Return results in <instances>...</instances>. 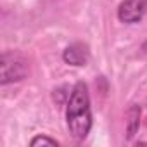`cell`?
<instances>
[{
    "instance_id": "cell-1",
    "label": "cell",
    "mask_w": 147,
    "mask_h": 147,
    "mask_svg": "<svg viewBox=\"0 0 147 147\" xmlns=\"http://www.w3.org/2000/svg\"><path fill=\"white\" fill-rule=\"evenodd\" d=\"M66 123L69 133L76 140H83L92 128L90 95L83 82H78L69 95L67 107H66Z\"/></svg>"
},
{
    "instance_id": "cell-2",
    "label": "cell",
    "mask_w": 147,
    "mask_h": 147,
    "mask_svg": "<svg viewBox=\"0 0 147 147\" xmlns=\"http://www.w3.org/2000/svg\"><path fill=\"white\" fill-rule=\"evenodd\" d=\"M2 85L12 83V82H21L28 75V62L21 54L16 52H4L2 54Z\"/></svg>"
},
{
    "instance_id": "cell-3",
    "label": "cell",
    "mask_w": 147,
    "mask_h": 147,
    "mask_svg": "<svg viewBox=\"0 0 147 147\" xmlns=\"http://www.w3.org/2000/svg\"><path fill=\"white\" fill-rule=\"evenodd\" d=\"M147 12V0H123L118 7V19L126 24L142 21Z\"/></svg>"
},
{
    "instance_id": "cell-4",
    "label": "cell",
    "mask_w": 147,
    "mask_h": 147,
    "mask_svg": "<svg viewBox=\"0 0 147 147\" xmlns=\"http://www.w3.org/2000/svg\"><path fill=\"white\" fill-rule=\"evenodd\" d=\"M90 57V52H88V47L82 42H76V43H71L69 47H66L64 54H62V59L64 62L71 64V66H85L87 61Z\"/></svg>"
},
{
    "instance_id": "cell-5",
    "label": "cell",
    "mask_w": 147,
    "mask_h": 147,
    "mask_svg": "<svg viewBox=\"0 0 147 147\" xmlns=\"http://www.w3.org/2000/svg\"><path fill=\"white\" fill-rule=\"evenodd\" d=\"M140 125V107L138 106H131L128 109V125H126V131H128V138H131Z\"/></svg>"
},
{
    "instance_id": "cell-6",
    "label": "cell",
    "mask_w": 147,
    "mask_h": 147,
    "mask_svg": "<svg viewBox=\"0 0 147 147\" xmlns=\"http://www.w3.org/2000/svg\"><path fill=\"white\" fill-rule=\"evenodd\" d=\"M33 147H36V145H59L57 144V140L55 138H50V137H45V135H38V137H35L31 142H30Z\"/></svg>"
}]
</instances>
